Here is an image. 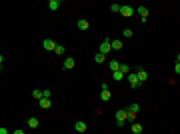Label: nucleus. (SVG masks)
<instances>
[{
	"label": "nucleus",
	"instance_id": "nucleus-1",
	"mask_svg": "<svg viewBox=\"0 0 180 134\" xmlns=\"http://www.w3.org/2000/svg\"><path fill=\"white\" fill-rule=\"evenodd\" d=\"M110 50H112V44H110V40H108V38H104V40H102L100 42V54H108V52H110Z\"/></svg>",
	"mask_w": 180,
	"mask_h": 134
},
{
	"label": "nucleus",
	"instance_id": "nucleus-2",
	"mask_svg": "<svg viewBox=\"0 0 180 134\" xmlns=\"http://www.w3.org/2000/svg\"><path fill=\"white\" fill-rule=\"evenodd\" d=\"M128 82H130L132 88H138V86H140V80L136 76V72H130V74H128Z\"/></svg>",
	"mask_w": 180,
	"mask_h": 134
},
{
	"label": "nucleus",
	"instance_id": "nucleus-3",
	"mask_svg": "<svg viewBox=\"0 0 180 134\" xmlns=\"http://www.w3.org/2000/svg\"><path fill=\"white\" fill-rule=\"evenodd\" d=\"M124 120H128V110H118L116 112V122H122L124 124Z\"/></svg>",
	"mask_w": 180,
	"mask_h": 134
},
{
	"label": "nucleus",
	"instance_id": "nucleus-4",
	"mask_svg": "<svg viewBox=\"0 0 180 134\" xmlns=\"http://www.w3.org/2000/svg\"><path fill=\"white\" fill-rule=\"evenodd\" d=\"M136 76H138V80H140V84L148 80V74H146V70H144V68H138V70H136Z\"/></svg>",
	"mask_w": 180,
	"mask_h": 134
},
{
	"label": "nucleus",
	"instance_id": "nucleus-5",
	"mask_svg": "<svg viewBox=\"0 0 180 134\" xmlns=\"http://www.w3.org/2000/svg\"><path fill=\"white\" fill-rule=\"evenodd\" d=\"M42 46H44V50H56V46H58V44H54V40L46 38L44 42H42Z\"/></svg>",
	"mask_w": 180,
	"mask_h": 134
},
{
	"label": "nucleus",
	"instance_id": "nucleus-6",
	"mask_svg": "<svg viewBox=\"0 0 180 134\" xmlns=\"http://www.w3.org/2000/svg\"><path fill=\"white\" fill-rule=\"evenodd\" d=\"M74 128H76L78 134H86V122H82V120H78V122L74 124Z\"/></svg>",
	"mask_w": 180,
	"mask_h": 134
},
{
	"label": "nucleus",
	"instance_id": "nucleus-7",
	"mask_svg": "<svg viewBox=\"0 0 180 134\" xmlns=\"http://www.w3.org/2000/svg\"><path fill=\"white\" fill-rule=\"evenodd\" d=\"M138 14L142 16V22H148V8L146 6H138Z\"/></svg>",
	"mask_w": 180,
	"mask_h": 134
},
{
	"label": "nucleus",
	"instance_id": "nucleus-8",
	"mask_svg": "<svg viewBox=\"0 0 180 134\" xmlns=\"http://www.w3.org/2000/svg\"><path fill=\"white\" fill-rule=\"evenodd\" d=\"M74 66H76V60L68 56L66 60H64V68H66V70H70V68H74Z\"/></svg>",
	"mask_w": 180,
	"mask_h": 134
},
{
	"label": "nucleus",
	"instance_id": "nucleus-9",
	"mask_svg": "<svg viewBox=\"0 0 180 134\" xmlns=\"http://www.w3.org/2000/svg\"><path fill=\"white\" fill-rule=\"evenodd\" d=\"M132 6H122V10H120V14H122V16H126V18H130V16H132Z\"/></svg>",
	"mask_w": 180,
	"mask_h": 134
},
{
	"label": "nucleus",
	"instance_id": "nucleus-10",
	"mask_svg": "<svg viewBox=\"0 0 180 134\" xmlns=\"http://www.w3.org/2000/svg\"><path fill=\"white\" fill-rule=\"evenodd\" d=\"M38 104H40V108H44V110H48V108L52 106V100H50V98H42V100L38 102Z\"/></svg>",
	"mask_w": 180,
	"mask_h": 134
},
{
	"label": "nucleus",
	"instance_id": "nucleus-11",
	"mask_svg": "<svg viewBox=\"0 0 180 134\" xmlns=\"http://www.w3.org/2000/svg\"><path fill=\"white\" fill-rule=\"evenodd\" d=\"M48 8H50L52 12L58 10V8H60V0H50V2H48Z\"/></svg>",
	"mask_w": 180,
	"mask_h": 134
},
{
	"label": "nucleus",
	"instance_id": "nucleus-12",
	"mask_svg": "<svg viewBox=\"0 0 180 134\" xmlns=\"http://www.w3.org/2000/svg\"><path fill=\"white\" fill-rule=\"evenodd\" d=\"M108 66H110V70H112V72H118V70H120V62L110 60V62H108Z\"/></svg>",
	"mask_w": 180,
	"mask_h": 134
},
{
	"label": "nucleus",
	"instance_id": "nucleus-13",
	"mask_svg": "<svg viewBox=\"0 0 180 134\" xmlns=\"http://www.w3.org/2000/svg\"><path fill=\"white\" fill-rule=\"evenodd\" d=\"M110 44H112V50H122V42L120 40H110Z\"/></svg>",
	"mask_w": 180,
	"mask_h": 134
},
{
	"label": "nucleus",
	"instance_id": "nucleus-14",
	"mask_svg": "<svg viewBox=\"0 0 180 134\" xmlns=\"http://www.w3.org/2000/svg\"><path fill=\"white\" fill-rule=\"evenodd\" d=\"M32 96H34V98H36V100H38V102H40V100H42V98H44V94H42V90H32Z\"/></svg>",
	"mask_w": 180,
	"mask_h": 134
},
{
	"label": "nucleus",
	"instance_id": "nucleus-15",
	"mask_svg": "<svg viewBox=\"0 0 180 134\" xmlns=\"http://www.w3.org/2000/svg\"><path fill=\"white\" fill-rule=\"evenodd\" d=\"M100 100H110V92H108V90H100Z\"/></svg>",
	"mask_w": 180,
	"mask_h": 134
},
{
	"label": "nucleus",
	"instance_id": "nucleus-16",
	"mask_svg": "<svg viewBox=\"0 0 180 134\" xmlns=\"http://www.w3.org/2000/svg\"><path fill=\"white\" fill-rule=\"evenodd\" d=\"M88 26H90L88 20H78V28L80 30H88Z\"/></svg>",
	"mask_w": 180,
	"mask_h": 134
},
{
	"label": "nucleus",
	"instance_id": "nucleus-17",
	"mask_svg": "<svg viewBox=\"0 0 180 134\" xmlns=\"http://www.w3.org/2000/svg\"><path fill=\"white\" fill-rule=\"evenodd\" d=\"M38 118H28V126H30V128H38Z\"/></svg>",
	"mask_w": 180,
	"mask_h": 134
},
{
	"label": "nucleus",
	"instance_id": "nucleus-18",
	"mask_svg": "<svg viewBox=\"0 0 180 134\" xmlns=\"http://www.w3.org/2000/svg\"><path fill=\"white\" fill-rule=\"evenodd\" d=\"M104 60H106V56H104V54H100V52H98V54L94 56V62H98V64H102Z\"/></svg>",
	"mask_w": 180,
	"mask_h": 134
},
{
	"label": "nucleus",
	"instance_id": "nucleus-19",
	"mask_svg": "<svg viewBox=\"0 0 180 134\" xmlns=\"http://www.w3.org/2000/svg\"><path fill=\"white\" fill-rule=\"evenodd\" d=\"M112 78L116 80V82H120V80L124 78V74H122V72H120V70H118V72H112Z\"/></svg>",
	"mask_w": 180,
	"mask_h": 134
},
{
	"label": "nucleus",
	"instance_id": "nucleus-20",
	"mask_svg": "<svg viewBox=\"0 0 180 134\" xmlns=\"http://www.w3.org/2000/svg\"><path fill=\"white\" fill-rule=\"evenodd\" d=\"M120 72H122L124 76H126V74H130V66H128V64H120Z\"/></svg>",
	"mask_w": 180,
	"mask_h": 134
},
{
	"label": "nucleus",
	"instance_id": "nucleus-21",
	"mask_svg": "<svg viewBox=\"0 0 180 134\" xmlns=\"http://www.w3.org/2000/svg\"><path fill=\"white\" fill-rule=\"evenodd\" d=\"M140 110V106H138V104H132V106H130V108H128V114H134L136 116V112Z\"/></svg>",
	"mask_w": 180,
	"mask_h": 134
},
{
	"label": "nucleus",
	"instance_id": "nucleus-22",
	"mask_svg": "<svg viewBox=\"0 0 180 134\" xmlns=\"http://www.w3.org/2000/svg\"><path fill=\"white\" fill-rule=\"evenodd\" d=\"M110 10H112L114 14H120V10H122V6H120V4H112V6H110Z\"/></svg>",
	"mask_w": 180,
	"mask_h": 134
},
{
	"label": "nucleus",
	"instance_id": "nucleus-23",
	"mask_svg": "<svg viewBox=\"0 0 180 134\" xmlns=\"http://www.w3.org/2000/svg\"><path fill=\"white\" fill-rule=\"evenodd\" d=\"M132 132L140 134V132H142V126H140V124H132Z\"/></svg>",
	"mask_w": 180,
	"mask_h": 134
},
{
	"label": "nucleus",
	"instance_id": "nucleus-24",
	"mask_svg": "<svg viewBox=\"0 0 180 134\" xmlns=\"http://www.w3.org/2000/svg\"><path fill=\"white\" fill-rule=\"evenodd\" d=\"M54 52H56V54H64V52H66V48H64V46H56V50H54Z\"/></svg>",
	"mask_w": 180,
	"mask_h": 134
},
{
	"label": "nucleus",
	"instance_id": "nucleus-25",
	"mask_svg": "<svg viewBox=\"0 0 180 134\" xmlns=\"http://www.w3.org/2000/svg\"><path fill=\"white\" fill-rule=\"evenodd\" d=\"M124 36H126V38H130V36H132V30H130V28H124Z\"/></svg>",
	"mask_w": 180,
	"mask_h": 134
},
{
	"label": "nucleus",
	"instance_id": "nucleus-26",
	"mask_svg": "<svg viewBox=\"0 0 180 134\" xmlns=\"http://www.w3.org/2000/svg\"><path fill=\"white\" fill-rule=\"evenodd\" d=\"M174 72H176V74H180V62H176V66H174Z\"/></svg>",
	"mask_w": 180,
	"mask_h": 134
},
{
	"label": "nucleus",
	"instance_id": "nucleus-27",
	"mask_svg": "<svg viewBox=\"0 0 180 134\" xmlns=\"http://www.w3.org/2000/svg\"><path fill=\"white\" fill-rule=\"evenodd\" d=\"M0 134H10V132H8V130H6V128L2 126V128H0Z\"/></svg>",
	"mask_w": 180,
	"mask_h": 134
},
{
	"label": "nucleus",
	"instance_id": "nucleus-28",
	"mask_svg": "<svg viewBox=\"0 0 180 134\" xmlns=\"http://www.w3.org/2000/svg\"><path fill=\"white\" fill-rule=\"evenodd\" d=\"M12 134H24V130H20V128H18V130H14Z\"/></svg>",
	"mask_w": 180,
	"mask_h": 134
},
{
	"label": "nucleus",
	"instance_id": "nucleus-29",
	"mask_svg": "<svg viewBox=\"0 0 180 134\" xmlns=\"http://www.w3.org/2000/svg\"><path fill=\"white\" fill-rule=\"evenodd\" d=\"M176 62H180V54H178V58H176Z\"/></svg>",
	"mask_w": 180,
	"mask_h": 134
}]
</instances>
